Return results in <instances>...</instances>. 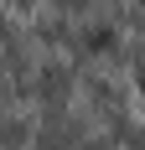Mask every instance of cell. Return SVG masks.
<instances>
[{
	"label": "cell",
	"mask_w": 145,
	"mask_h": 150,
	"mask_svg": "<svg viewBox=\"0 0 145 150\" xmlns=\"http://www.w3.org/2000/svg\"><path fill=\"white\" fill-rule=\"evenodd\" d=\"M140 88H145V67H140Z\"/></svg>",
	"instance_id": "1"
}]
</instances>
